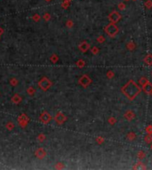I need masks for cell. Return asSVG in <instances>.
<instances>
[{
  "instance_id": "6da1fadb",
  "label": "cell",
  "mask_w": 152,
  "mask_h": 170,
  "mask_svg": "<svg viewBox=\"0 0 152 170\" xmlns=\"http://www.w3.org/2000/svg\"><path fill=\"white\" fill-rule=\"evenodd\" d=\"M121 92L127 98H129L130 100H133L140 94L141 88L133 80H130L121 88Z\"/></svg>"
},
{
  "instance_id": "7a4b0ae2",
  "label": "cell",
  "mask_w": 152,
  "mask_h": 170,
  "mask_svg": "<svg viewBox=\"0 0 152 170\" xmlns=\"http://www.w3.org/2000/svg\"><path fill=\"white\" fill-rule=\"evenodd\" d=\"M104 30H105L106 34L108 35H109L110 37H115L117 34L118 33V28L115 23L110 22L109 24H108L107 26L104 28Z\"/></svg>"
},
{
  "instance_id": "3957f363",
  "label": "cell",
  "mask_w": 152,
  "mask_h": 170,
  "mask_svg": "<svg viewBox=\"0 0 152 170\" xmlns=\"http://www.w3.org/2000/svg\"><path fill=\"white\" fill-rule=\"evenodd\" d=\"M108 18H109V20L110 22H112V23H117V22H118L119 20H121L122 15L118 13V12L113 11L109 13V15Z\"/></svg>"
},
{
  "instance_id": "277c9868",
  "label": "cell",
  "mask_w": 152,
  "mask_h": 170,
  "mask_svg": "<svg viewBox=\"0 0 152 170\" xmlns=\"http://www.w3.org/2000/svg\"><path fill=\"white\" fill-rule=\"evenodd\" d=\"M79 84L81 85L82 87H84V88H86L87 86H89L91 83H92V79H91L90 77H89L88 75H84L82 77H80L79 79Z\"/></svg>"
},
{
  "instance_id": "5b68a950",
  "label": "cell",
  "mask_w": 152,
  "mask_h": 170,
  "mask_svg": "<svg viewBox=\"0 0 152 170\" xmlns=\"http://www.w3.org/2000/svg\"><path fill=\"white\" fill-rule=\"evenodd\" d=\"M142 90H143L144 92H145L146 94H148V95L152 94V83L150 82H149L148 83H146L144 86H142Z\"/></svg>"
},
{
  "instance_id": "8992f818",
  "label": "cell",
  "mask_w": 152,
  "mask_h": 170,
  "mask_svg": "<svg viewBox=\"0 0 152 170\" xmlns=\"http://www.w3.org/2000/svg\"><path fill=\"white\" fill-rule=\"evenodd\" d=\"M50 85H51V82H49L46 78H44V79L40 82V87L42 89H44V90H47V89L50 87Z\"/></svg>"
},
{
  "instance_id": "52a82bcc",
  "label": "cell",
  "mask_w": 152,
  "mask_h": 170,
  "mask_svg": "<svg viewBox=\"0 0 152 170\" xmlns=\"http://www.w3.org/2000/svg\"><path fill=\"white\" fill-rule=\"evenodd\" d=\"M90 48V44H88L87 42H83L80 44L79 45V50L82 51V52H86Z\"/></svg>"
},
{
  "instance_id": "ba28073f",
  "label": "cell",
  "mask_w": 152,
  "mask_h": 170,
  "mask_svg": "<svg viewBox=\"0 0 152 170\" xmlns=\"http://www.w3.org/2000/svg\"><path fill=\"white\" fill-rule=\"evenodd\" d=\"M55 120H56V122H59V123H62V122H65L66 117H65V116H64V115L62 114V113H57V115H56Z\"/></svg>"
},
{
  "instance_id": "9c48e42d",
  "label": "cell",
  "mask_w": 152,
  "mask_h": 170,
  "mask_svg": "<svg viewBox=\"0 0 152 170\" xmlns=\"http://www.w3.org/2000/svg\"><path fill=\"white\" fill-rule=\"evenodd\" d=\"M125 117L126 118V119L128 120V121H132V120H133L134 119V117H135V114H134V113L132 112V111H127L126 113V114H125Z\"/></svg>"
},
{
  "instance_id": "30bf717a",
  "label": "cell",
  "mask_w": 152,
  "mask_h": 170,
  "mask_svg": "<svg viewBox=\"0 0 152 170\" xmlns=\"http://www.w3.org/2000/svg\"><path fill=\"white\" fill-rule=\"evenodd\" d=\"M144 62L148 66H152V54H148L144 58Z\"/></svg>"
},
{
  "instance_id": "8fae6325",
  "label": "cell",
  "mask_w": 152,
  "mask_h": 170,
  "mask_svg": "<svg viewBox=\"0 0 152 170\" xmlns=\"http://www.w3.org/2000/svg\"><path fill=\"white\" fill-rule=\"evenodd\" d=\"M150 82L148 79L146 77H141V79H140V81H139V83H140V85H141V87L142 86H144L146 83H148V82Z\"/></svg>"
},
{
  "instance_id": "7c38bea8",
  "label": "cell",
  "mask_w": 152,
  "mask_h": 170,
  "mask_svg": "<svg viewBox=\"0 0 152 170\" xmlns=\"http://www.w3.org/2000/svg\"><path fill=\"white\" fill-rule=\"evenodd\" d=\"M144 141H145L146 144H151L152 143V136L150 135V134L145 136V137H144Z\"/></svg>"
},
{
  "instance_id": "4fadbf2b",
  "label": "cell",
  "mask_w": 152,
  "mask_h": 170,
  "mask_svg": "<svg viewBox=\"0 0 152 170\" xmlns=\"http://www.w3.org/2000/svg\"><path fill=\"white\" fill-rule=\"evenodd\" d=\"M41 119L43 120V122H48L49 121H50V116H49L47 113H44V114L42 115Z\"/></svg>"
},
{
  "instance_id": "5bb4252c",
  "label": "cell",
  "mask_w": 152,
  "mask_h": 170,
  "mask_svg": "<svg viewBox=\"0 0 152 170\" xmlns=\"http://www.w3.org/2000/svg\"><path fill=\"white\" fill-rule=\"evenodd\" d=\"M144 5H145V7L147 9H151L152 8V1L151 0H147L145 2V4H144Z\"/></svg>"
},
{
  "instance_id": "9a60e30c",
  "label": "cell",
  "mask_w": 152,
  "mask_h": 170,
  "mask_svg": "<svg viewBox=\"0 0 152 170\" xmlns=\"http://www.w3.org/2000/svg\"><path fill=\"white\" fill-rule=\"evenodd\" d=\"M137 156H138V158H139L140 159H144V158H145L146 154L143 153V152H142V151H140L139 153H138V154H137Z\"/></svg>"
},
{
  "instance_id": "2e32d148",
  "label": "cell",
  "mask_w": 152,
  "mask_h": 170,
  "mask_svg": "<svg viewBox=\"0 0 152 170\" xmlns=\"http://www.w3.org/2000/svg\"><path fill=\"white\" fill-rule=\"evenodd\" d=\"M127 137H128V139L129 140H133L135 138V134L134 133H129L127 135Z\"/></svg>"
},
{
  "instance_id": "e0dca14e",
  "label": "cell",
  "mask_w": 152,
  "mask_h": 170,
  "mask_svg": "<svg viewBox=\"0 0 152 170\" xmlns=\"http://www.w3.org/2000/svg\"><path fill=\"white\" fill-rule=\"evenodd\" d=\"M126 8V4H124V2H121L118 4V9L119 10H124V9Z\"/></svg>"
},
{
  "instance_id": "ac0fdd59",
  "label": "cell",
  "mask_w": 152,
  "mask_h": 170,
  "mask_svg": "<svg viewBox=\"0 0 152 170\" xmlns=\"http://www.w3.org/2000/svg\"><path fill=\"white\" fill-rule=\"evenodd\" d=\"M146 131H147L149 134L152 135V125H150V126L147 127V128H146Z\"/></svg>"
},
{
  "instance_id": "d6986e66",
  "label": "cell",
  "mask_w": 152,
  "mask_h": 170,
  "mask_svg": "<svg viewBox=\"0 0 152 170\" xmlns=\"http://www.w3.org/2000/svg\"><path fill=\"white\" fill-rule=\"evenodd\" d=\"M127 48L129 49V50H131V51H132V50H133V48H134V44H133V43H129V44H128V45H127Z\"/></svg>"
},
{
  "instance_id": "ffe728a7",
  "label": "cell",
  "mask_w": 152,
  "mask_h": 170,
  "mask_svg": "<svg viewBox=\"0 0 152 170\" xmlns=\"http://www.w3.org/2000/svg\"><path fill=\"white\" fill-rule=\"evenodd\" d=\"M77 66H79V67H83V66H85V62L83 61V60H79V61L77 62Z\"/></svg>"
},
{
  "instance_id": "44dd1931",
  "label": "cell",
  "mask_w": 152,
  "mask_h": 170,
  "mask_svg": "<svg viewBox=\"0 0 152 170\" xmlns=\"http://www.w3.org/2000/svg\"><path fill=\"white\" fill-rule=\"evenodd\" d=\"M92 52H93V54H97V53L99 52V49H98L97 47H93V48L92 49Z\"/></svg>"
},
{
  "instance_id": "7402d4cb",
  "label": "cell",
  "mask_w": 152,
  "mask_h": 170,
  "mask_svg": "<svg viewBox=\"0 0 152 170\" xmlns=\"http://www.w3.org/2000/svg\"><path fill=\"white\" fill-rule=\"evenodd\" d=\"M109 122L110 124H114L115 122H116V119H115V118H109Z\"/></svg>"
},
{
  "instance_id": "603a6c76",
  "label": "cell",
  "mask_w": 152,
  "mask_h": 170,
  "mask_svg": "<svg viewBox=\"0 0 152 170\" xmlns=\"http://www.w3.org/2000/svg\"><path fill=\"white\" fill-rule=\"evenodd\" d=\"M107 76H108L109 78H111L113 76V73H112V71H109V73L107 74Z\"/></svg>"
},
{
  "instance_id": "cb8c5ba5",
  "label": "cell",
  "mask_w": 152,
  "mask_h": 170,
  "mask_svg": "<svg viewBox=\"0 0 152 170\" xmlns=\"http://www.w3.org/2000/svg\"><path fill=\"white\" fill-rule=\"evenodd\" d=\"M98 41H100V42H101V41H102V42H103V41H104V38L102 37V36H100V38L98 39Z\"/></svg>"
},
{
  "instance_id": "d4e9b609",
  "label": "cell",
  "mask_w": 152,
  "mask_h": 170,
  "mask_svg": "<svg viewBox=\"0 0 152 170\" xmlns=\"http://www.w3.org/2000/svg\"><path fill=\"white\" fill-rule=\"evenodd\" d=\"M64 1H68V2H70V1H72V0H64Z\"/></svg>"
},
{
  "instance_id": "484cf974",
  "label": "cell",
  "mask_w": 152,
  "mask_h": 170,
  "mask_svg": "<svg viewBox=\"0 0 152 170\" xmlns=\"http://www.w3.org/2000/svg\"><path fill=\"white\" fill-rule=\"evenodd\" d=\"M46 1H51V0H46Z\"/></svg>"
},
{
  "instance_id": "4316f807",
  "label": "cell",
  "mask_w": 152,
  "mask_h": 170,
  "mask_svg": "<svg viewBox=\"0 0 152 170\" xmlns=\"http://www.w3.org/2000/svg\"><path fill=\"white\" fill-rule=\"evenodd\" d=\"M151 149H152V145H151Z\"/></svg>"
}]
</instances>
